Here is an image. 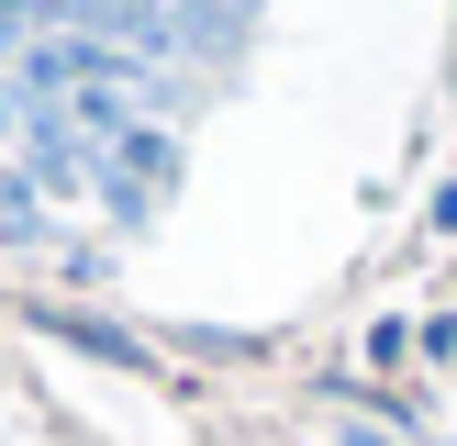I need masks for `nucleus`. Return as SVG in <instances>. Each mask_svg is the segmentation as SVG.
<instances>
[{
	"label": "nucleus",
	"instance_id": "obj_1",
	"mask_svg": "<svg viewBox=\"0 0 457 446\" xmlns=\"http://www.w3.org/2000/svg\"><path fill=\"white\" fill-rule=\"evenodd\" d=\"M12 168L34 178V201H79V190H101V145H89V134L67 123L56 101H22V134H12Z\"/></svg>",
	"mask_w": 457,
	"mask_h": 446
},
{
	"label": "nucleus",
	"instance_id": "obj_3",
	"mask_svg": "<svg viewBox=\"0 0 457 446\" xmlns=\"http://www.w3.org/2000/svg\"><path fill=\"white\" fill-rule=\"evenodd\" d=\"M335 446H391V435H379V424H346V435H335Z\"/></svg>",
	"mask_w": 457,
	"mask_h": 446
},
{
	"label": "nucleus",
	"instance_id": "obj_2",
	"mask_svg": "<svg viewBox=\"0 0 457 446\" xmlns=\"http://www.w3.org/2000/svg\"><path fill=\"white\" fill-rule=\"evenodd\" d=\"M112 178H134V190H168V178H179V134H168V123H134L123 145H112Z\"/></svg>",
	"mask_w": 457,
	"mask_h": 446
}]
</instances>
